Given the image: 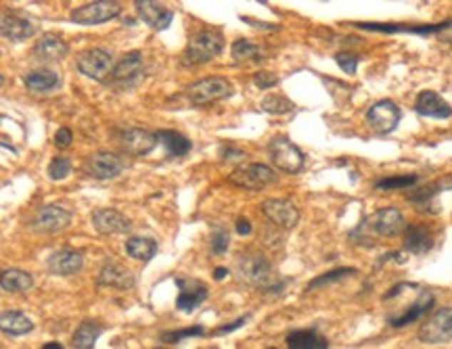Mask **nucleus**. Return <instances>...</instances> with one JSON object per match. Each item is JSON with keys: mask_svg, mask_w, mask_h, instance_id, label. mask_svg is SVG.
I'll return each mask as SVG.
<instances>
[{"mask_svg": "<svg viewBox=\"0 0 452 349\" xmlns=\"http://www.w3.org/2000/svg\"><path fill=\"white\" fill-rule=\"evenodd\" d=\"M235 230H237V234H241V236H247V234H252V230H254V226L250 220H245V218H239L237 224H235Z\"/></svg>", "mask_w": 452, "mask_h": 349, "instance_id": "nucleus-48", "label": "nucleus"}, {"mask_svg": "<svg viewBox=\"0 0 452 349\" xmlns=\"http://www.w3.org/2000/svg\"><path fill=\"white\" fill-rule=\"evenodd\" d=\"M232 93H235L232 84L222 75H210V78L197 80L187 88L189 100L197 107H205V105L225 100L228 96H232Z\"/></svg>", "mask_w": 452, "mask_h": 349, "instance_id": "nucleus-5", "label": "nucleus"}, {"mask_svg": "<svg viewBox=\"0 0 452 349\" xmlns=\"http://www.w3.org/2000/svg\"><path fill=\"white\" fill-rule=\"evenodd\" d=\"M266 349H277V348H266Z\"/></svg>", "mask_w": 452, "mask_h": 349, "instance_id": "nucleus-52", "label": "nucleus"}, {"mask_svg": "<svg viewBox=\"0 0 452 349\" xmlns=\"http://www.w3.org/2000/svg\"><path fill=\"white\" fill-rule=\"evenodd\" d=\"M226 274H228V268H216V270H214V278H216V281H225Z\"/></svg>", "mask_w": 452, "mask_h": 349, "instance_id": "nucleus-49", "label": "nucleus"}, {"mask_svg": "<svg viewBox=\"0 0 452 349\" xmlns=\"http://www.w3.org/2000/svg\"><path fill=\"white\" fill-rule=\"evenodd\" d=\"M78 69L91 80L105 82L113 69V55L105 48H88L78 57Z\"/></svg>", "mask_w": 452, "mask_h": 349, "instance_id": "nucleus-12", "label": "nucleus"}, {"mask_svg": "<svg viewBox=\"0 0 452 349\" xmlns=\"http://www.w3.org/2000/svg\"><path fill=\"white\" fill-rule=\"evenodd\" d=\"M225 51V38L218 30H201L189 40L185 55H183V65H203L216 59Z\"/></svg>", "mask_w": 452, "mask_h": 349, "instance_id": "nucleus-2", "label": "nucleus"}, {"mask_svg": "<svg viewBox=\"0 0 452 349\" xmlns=\"http://www.w3.org/2000/svg\"><path fill=\"white\" fill-rule=\"evenodd\" d=\"M69 174H71V161H69V157L59 155V157L51 161V165H48V178L51 180L59 182V180H65Z\"/></svg>", "mask_w": 452, "mask_h": 349, "instance_id": "nucleus-40", "label": "nucleus"}, {"mask_svg": "<svg viewBox=\"0 0 452 349\" xmlns=\"http://www.w3.org/2000/svg\"><path fill=\"white\" fill-rule=\"evenodd\" d=\"M250 314H245V316L237 318V320H232V322H226L225 326H218L216 330H214V335H228V333H235V330H239V328H243L247 322H250Z\"/></svg>", "mask_w": 452, "mask_h": 349, "instance_id": "nucleus-43", "label": "nucleus"}, {"mask_svg": "<svg viewBox=\"0 0 452 349\" xmlns=\"http://www.w3.org/2000/svg\"><path fill=\"white\" fill-rule=\"evenodd\" d=\"M230 55H232V61H237V63H260V61H264V51L260 48L258 44H254L245 38L232 42Z\"/></svg>", "mask_w": 452, "mask_h": 349, "instance_id": "nucleus-33", "label": "nucleus"}, {"mask_svg": "<svg viewBox=\"0 0 452 349\" xmlns=\"http://www.w3.org/2000/svg\"><path fill=\"white\" fill-rule=\"evenodd\" d=\"M335 63L344 69V73L354 75L356 69H358V63H360V57L356 53H337L335 55Z\"/></svg>", "mask_w": 452, "mask_h": 349, "instance_id": "nucleus-41", "label": "nucleus"}, {"mask_svg": "<svg viewBox=\"0 0 452 349\" xmlns=\"http://www.w3.org/2000/svg\"><path fill=\"white\" fill-rule=\"evenodd\" d=\"M287 349H329L327 337L319 333L317 326L310 328H295L285 337Z\"/></svg>", "mask_w": 452, "mask_h": 349, "instance_id": "nucleus-28", "label": "nucleus"}, {"mask_svg": "<svg viewBox=\"0 0 452 349\" xmlns=\"http://www.w3.org/2000/svg\"><path fill=\"white\" fill-rule=\"evenodd\" d=\"M32 330V318H28L24 312H17V310L0 312V333L9 337H24V335H30Z\"/></svg>", "mask_w": 452, "mask_h": 349, "instance_id": "nucleus-29", "label": "nucleus"}, {"mask_svg": "<svg viewBox=\"0 0 452 349\" xmlns=\"http://www.w3.org/2000/svg\"><path fill=\"white\" fill-rule=\"evenodd\" d=\"M262 214L266 216V220L283 228V230H291L299 222V209L287 201V199H266L262 201Z\"/></svg>", "mask_w": 452, "mask_h": 349, "instance_id": "nucleus-13", "label": "nucleus"}, {"mask_svg": "<svg viewBox=\"0 0 452 349\" xmlns=\"http://www.w3.org/2000/svg\"><path fill=\"white\" fill-rule=\"evenodd\" d=\"M356 274V268H350V266H341V268H335V270H329V272H324L321 276H317V278H312L308 286H306V291H314V288H323L327 285H333V283H341V281H346V278H350V276H354Z\"/></svg>", "mask_w": 452, "mask_h": 349, "instance_id": "nucleus-36", "label": "nucleus"}, {"mask_svg": "<svg viewBox=\"0 0 452 349\" xmlns=\"http://www.w3.org/2000/svg\"><path fill=\"white\" fill-rule=\"evenodd\" d=\"M126 254L138 261H151L158 254V241L149 236H130L126 241Z\"/></svg>", "mask_w": 452, "mask_h": 349, "instance_id": "nucleus-34", "label": "nucleus"}, {"mask_svg": "<svg viewBox=\"0 0 452 349\" xmlns=\"http://www.w3.org/2000/svg\"><path fill=\"white\" fill-rule=\"evenodd\" d=\"M93 226L101 234H126L132 230V222L128 218L111 207H101L93 212Z\"/></svg>", "mask_w": 452, "mask_h": 349, "instance_id": "nucleus-23", "label": "nucleus"}, {"mask_svg": "<svg viewBox=\"0 0 452 349\" xmlns=\"http://www.w3.org/2000/svg\"><path fill=\"white\" fill-rule=\"evenodd\" d=\"M0 86H4V75L0 73Z\"/></svg>", "mask_w": 452, "mask_h": 349, "instance_id": "nucleus-51", "label": "nucleus"}, {"mask_svg": "<svg viewBox=\"0 0 452 349\" xmlns=\"http://www.w3.org/2000/svg\"><path fill=\"white\" fill-rule=\"evenodd\" d=\"M245 24H250L252 28H258V30H264V32H277L279 30V26H274V24H266V21H260V19H254V17H241Z\"/></svg>", "mask_w": 452, "mask_h": 349, "instance_id": "nucleus-46", "label": "nucleus"}, {"mask_svg": "<svg viewBox=\"0 0 452 349\" xmlns=\"http://www.w3.org/2000/svg\"><path fill=\"white\" fill-rule=\"evenodd\" d=\"M400 120H402V109L389 98L377 100L366 109V122L377 134H391L398 127Z\"/></svg>", "mask_w": 452, "mask_h": 349, "instance_id": "nucleus-11", "label": "nucleus"}, {"mask_svg": "<svg viewBox=\"0 0 452 349\" xmlns=\"http://www.w3.org/2000/svg\"><path fill=\"white\" fill-rule=\"evenodd\" d=\"M279 75L277 73H272V71H258V73H254V84L258 86L260 90H270V88H274V86H279Z\"/></svg>", "mask_w": 452, "mask_h": 349, "instance_id": "nucleus-42", "label": "nucleus"}, {"mask_svg": "<svg viewBox=\"0 0 452 349\" xmlns=\"http://www.w3.org/2000/svg\"><path fill=\"white\" fill-rule=\"evenodd\" d=\"M36 24L17 11H0V36L11 42H24L36 33Z\"/></svg>", "mask_w": 452, "mask_h": 349, "instance_id": "nucleus-18", "label": "nucleus"}, {"mask_svg": "<svg viewBox=\"0 0 452 349\" xmlns=\"http://www.w3.org/2000/svg\"><path fill=\"white\" fill-rule=\"evenodd\" d=\"M415 111L421 118H429V120H451L452 107L448 100L442 95H438L436 90H423L415 100Z\"/></svg>", "mask_w": 452, "mask_h": 349, "instance_id": "nucleus-22", "label": "nucleus"}, {"mask_svg": "<svg viewBox=\"0 0 452 349\" xmlns=\"http://www.w3.org/2000/svg\"><path fill=\"white\" fill-rule=\"evenodd\" d=\"M122 13V4L120 2H111V0H97V2H88L84 6H78L71 11V21L78 26H101L105 21H111L115 17H120Z\"/></svg>", "mask_w": 452, "mask_h": 349, "instance_id": "nucleus-8", "label": "nucleus"}, {"mask_svg": "<svg viewBox=\"0 0 452 349\" xmlns=\"http://www.w3.org/2000/svg\"><path fill=\"white\" fill-rule=\"evenodd\" d=\"M155 136H158V142L163 145L168 157L172 159L185 157L191 151V147H193L191 140L185 134L176 132V130H160V132H155Z\"/></svg>", "mask_w": 452, "mask_h": 349, "instance_id": "nucleus-30", "label": "nucleus"}, {"mask_svg": "<svg viewBox=\"0 0 452 349\" xmlns=\"http://www.w3.org/2000/svg\"><path fill=\"white\" fill-rule=\"evenodd\" d=\"M444 191H452V174L442 178V180H436V182H429L421 189H415L406 194V201L411 205H415V209L421 212V214H429V216H436L440 212V205H438V197Z\"/></svg>", "mask_w": 452, "mask_h": 349, "instance_id": "nucleus-9", "label": "nucleus"}, {"mask_svg": "<svg viewBox=\"0 0 452 349\" xmlns=\"http://www.w3.org/2000/svg\"><path fill=\"white\" fill-rule=\"evenodd\" d=\"M97 285L98 286H113V288H130L134 286V276L130 272L128 268H124L120 261H105L101 272L97 276Z\"/></svg>", "mask_w": 452, "mask_h": 349, "instance_id": "nucleus-26", "label": "nucleus"}, {"mask_svg": "<svg viewBox=\"0 0 452 349\" xmlns=\"http://www.w3.org/2000/svg\"><path fill=\"white\" fill-rule=\"evenodd\" d=\"M262 111L270 113V115H285V113H291L295 109L293 100H289L287 96L283 95H268L264 96V100L260 103Z\"/></svg>", "mask_w": 452, "mask_h": 349, "instance_id": "nucleus-38", "label": "nucleus"}, {"mask_svg": "<svg viewBox=\"0 0 452 349\" xmlns=\"http://www.w3.org/2000/svg\"><path fill=\"white\" fill-rule=\"evenodd\" d=\"M24 86L34 95H46V93H53L55 88L61 86V78H59L57 71L44 67V69H36V71L26 73Z\"/></svg>", "mask_w": 452, "mask_h": 349, "instance_id": "nucleus-27", "label": "nucleus"}, {"mask_svg": "<svg viewBox=\"0 0 452 349\" xmlns=\"http://www.w3.org/2000/svg\"><path fill=\"white\" fill-rule=\"evenodd\" d=\"M69 44L65 42L63 36L55 32L44 33L36 44H34V57L42 63H57L67 57Z\"/></svg>", "mask_w": 452, "mask_h": 349, "instance_id": "nucleus-21", "label": "nucleus"}, {"mask_svg": "<svg viewBox=\"0 0 452 349\" xmlns=\"http://www.w3.org/2000/svg\"><path fill=\"white\" fill-rule=\"evenodd\" d=\"M205 335V328L201 324H193V326H187V328H176V330H165L162 333V343L165 345H178L187 339H195V337H203Z\"/></svg>", "mask_w": 452, "mask_h": 349, "instance_id": "nucleus-37", "label": "nucleus"}, {"mask_svg": "<svg viewBox=\"0 0 452 349\" xmlns=\"http://www.w3.org/2000/svg\"><path fill=\"white\" fill-rule=\"evenodd\" d=\"M220 157H222V161H239V159L245 157V151H241L232 145H225L220 149Z\"/></svg>", "mask_w": 452, "mask_h": 349, "instance_id": "nucleus-44", "label": "nucleus"}, {"mask_svg": "<svg viewBox=\"0 0 452 349\" xmlns=\"http://www.w3.org/2000/svg\"><path fill=\"white\" fill-rule=\"evenodd\" d=\"M84 170L91 178H97V180H113L122 174L124 170V161L120 155L115 153H109V151H98V153H93L91 157L86 159L84 163Z\"/></svg>", "mask_w": 452, "mask_h": 349, "instance_id": "nucleus-14", "label": "nucleus"}, {"mask_svg": "<svg viewBox=\"0 0 452 349\" xmlns=\"http://www.w3.org/2000/svg\"><path fill=\"white\" fill-rule=\"evenodd\" d=\"M436 306V295L429 288H419L417 297L400 312V314H391L388 318V324L391 328H404L409 324L419 322L421 318H425Z\"/></svg>", "mask_w": 452, "mask_h": 349, "instance_id": "nucleus-10", "label": "nucleus"}, {"mask_svg": "<svg viewBox=\"0 0 452 349\" xmlns=\"http://www.w3.org/2000/svg\"><path fill=\"white\" fill-rule=\"evenodd\" d=\"M34 286V276L19 268L0 270V288L6 293H26Z\"/></svg>", "mask_w": 452, "mask_h": 349, "instance_id": "nucleus-31", "label": "nucleus"}, {"mask_svg": "<svg viewBox=\"0 0 452 349\" xmlns=\"http://www.w3.org/2000/svg\"><path fill=\"white\" fill-rule=\"evenodd\" d=\"M419 174H400V176H388L375 182V191L379 192H394V191H409L419 184Z\"/></svg>", "mask_w": 452, "mask_h": 349, "instance_id": "nucleus-35", "label": "nucleus"}, {"mask_svg": "<svg viewBox=\"0 0 452 349\" xmlns=\"http://www.w3.org/2000/svg\"><path fill=\"white\" fill-rule=\"evenodd\" d=\"M120 145L132 157H145L158 147V136L143 127H126L120 134Z\"/></svg>", "mask_w": 452, "mask_h": 349, "instance_id": "nucleus-16", "label": "nucleus"}, {"mask_svg": "<svg viewBox=\"0 0 452 349\" xmlns=\"http://www.w3.org/2000/svg\"><path fill=\"white\" fill-rule=\"evenodd\" d=\"M71 140H73V134H71V130H69V127H59V130H57V134H55V145H57L59 149L69 147V145H71Z\"/></svg>", "mask_w": 452, "mask_h": 349, "instance_id": "nucleus-45", "label": "nucleus"}, {"mask_svg": "<svg viewBox=\"0 0 452 349\" xmlns=\"http://www.w3.org/2000/svg\"><path fill=\"white\" fill-rule=\"evenodd\" d=\"M419 341L427 345L452 341V306L440 308L421 324Z\"/></svg>", "mask_w": 452, "mask_h": 349, "instance_id": "nucleus-7", "label": "nucleus"}, {"mask_svg": "<svg viewBox=\"0 0 452 349\" xmlns=\"http://www.w3.org/2000/svg\"><path fill=\"white\" fill-rule=\"evenodd\" d=\"M51 274L57 276H73L84 268V255L80 251H71V249H61L48 257L46 261Z\"/></svg>", "mask_w": 452, "mask_h": 349, "instance_id": "nucleus-25", "label": "nucleus"}, {"mask_svg": "<svg viewBox=\"0 0 452 349\" xmlns=\"http://www.w3.org/2000/svg\"><path fill=\"white\" fill-rule=\"evenodd\" d=\"M366 226L377 234V236H384V239H394L398 234L404 232L406 228V222H404V216L398 207H384L379 209L371 220H366Z\"/></svg>", "mask_w": 452, "mask_h": 349, "instance_id": "nucleus-19", "label": "nucleus"}, {"mask_svg": "<svg viewBox=\"0 0 452 349\" xmlns=\"http://www.w3.org/2000/svg\"><path fill=\"white\" fill-rule=\"evenodd\" d=\"M71 224V212L63 205H42L34 214L32 228L38 232H61Z\"/></svg>", "mask_w": 452, "mask_h": 349, "instance_id": "nucleus-15", "label": "nucleus"}, {"mask_svg": "<svg viewBox=\"0 0 452 349\" xmlns=\"http://www.w3.org/2000/svg\"><path fill=\"white\" fill-rule=\"evenodd\" d=\"M228 180H230V184H235L243 191L258 192L274 184L279 180V174L270 165H264V163H243L232 170Z\"/></svg>", "mask_w": 452, "mask_h": 349, "instance_id": "nucleus-3", "label": "nucleus"}, {"mask_svg": "<svg viewBox=\"0 0 452 349\" xmlns=\"http://www.w3.org/2000/svg\"><path fill=\"white\" fill-rule=\"evenodd\" d=\"M178 285V297H176V310L191 314L195 312L210 295L207 286L203 285L201 281L195 278H176Z\"/></svg>", "mask_w": 452, "mask_h": 349, "instance_id": "nucleus-17", "label": "nucleus"}, {"mask_svg": "<svg viewBox=\"0 0 452 349\" xmlns=\"http://www.w3.org/2000/svg\"><path fill=\"white\" fill-rule=\"evenodd\" d=\"M103 335V324L95 320H86L82 322L73 335H71V348L73 349H93L97 345L98 337Z\"/></svg>", "mask_w": 452, "mask_h": 349, "instance_id": "nucleus-32", "label": "nucleus"}, {"mask_svg": "<svg viewBox=\"0 0 452 349\" xmlns=\"http://www.w3.org/2000/svg\"><path fill=\"white\" fill-rule=\"evenodd\" d=\"M270 161L285 174H299L306 165V157L297 145H293L287 136H274L268 142Z\"/></svg>", "mask_w": 452, "mask_h": 349, "instance_id": "nucleus-6", "label": "nucleus"}, {"mask_svg": "<svg viewBox=\"0 0 452 349\" xmlns=\"http://www.w3.org/2000/svg\"><path fill=\"white\" fill-rule=\"evenodd\" d=\"M411 286H413V283H398V285H394L388 293L384 295V301H391V299L400 297V295H402L404 291H409Z\"/></svg>", "mask_w": 452, "mask_h": 349, "instance_id": "nucleus-47", "label": "nucleus"}, {"mask_svg": "<svg viewBox=\"0 0 452 349\" xmlns=\"http://www.w3.org/2000/svg\"><path fill=\"white\" fill-rule=\"evenodd\" d=\"M402 239H404V251L413 255H427L436 245L433 232L425 224H406Z\"/></svg>", "mask_w": 452, "mask_h": 349, "instance_id": "nucleus-24", "label": "nucleus"}, {"mask_svg": "<svg viewBox=\"0 0 452 349\" xmlns=\"http://www.w3.org/2000/svg\"><path fill=\"white\" fill-rule=\"evenodd\" d=\"M134 9H136V15L155 32H162V30H168L172 19H174V13L170 9H165L162 2H151V0H136L134 2Z\"/></svg>", "mask_w": 452, "mask_h": 349, "instance_id": "nucleus-20", "label": "nucleus"}, {"mask_svg": "<svg viewBox=\"0 0 452 349\" xmlns=\"http://www.w3.org/2000/svg\"><path fill=\"white\" fill-rule=\"evenodd\" d=\"M40 349H65L59 341H51V343H46V345H42Z\"/></svg>", "mask_w": 452, "mask_h": 349, "instance_id": "nucleus-50", "label": "nucleus"}, {"mask_svg": "<svg viewBox=\"0 0 452 349\" xmlns=\"http://www.w3.org/2000/svg\"><path fill=\"white\" fill-rule=\"evenodd\" d=\"M228 245H230V236H228L226 228L216 226L210 236V251L214 255H225L228 251Z\"/></svg>", "mask_w": 452, "mask_h": 349, "instance_id": "nucleus-39", "label": "nucleus"}, {"mask_svg": "<svg viewBox=\"0 0 452 349\" xmlns=\"http://www.w3.org/2000/svg\"><path fill=\"white\" fill-rule=\"evenodd\" d=\"M237 274L243 283L256 286L262 293L281 295L285 288V281H277L272 264L258 251H247L237 257Z\"/></svg>", "mask_w": 452, "mask_h": 349, "instance_id": "nucleus-1", "label": "nucleus"}, {"mask_svg": "<svg viewBox=\"0 0 452 349\" xmlns=\"http://www.w3.org/2000/svg\"><path fill=\"white\" fill-rule=\"evenodd\" d=\"M143 73H145L143 55L138 51H132L113 65V69H111V73L105 82L113 90H130L143 80Z\"/></svg>", "mask_w": 452, "mask_h": 349, "instance_id": "nucleus-4", "label": "nucleus"}]
</instances>
